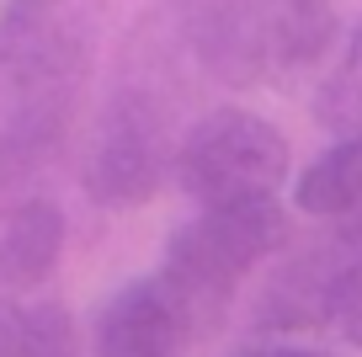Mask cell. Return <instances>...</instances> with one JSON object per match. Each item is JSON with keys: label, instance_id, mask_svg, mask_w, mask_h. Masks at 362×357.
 I'll use <instances>...</instances> for the list:
<instances>
[{"label": "cell", "instance_id": "cell-1", "mask_svg": "<svg viewBox=\"0 0 362 357\" xmlns=\"http://www.w3.org/2000/svg\"><path fill=\"white\" fill-rule=\"evenodd\" d=\"M283 240H288V208L277 198L197 208L187 224L170 230L160 283L181 299L187 320H197V310L214 314L229 299V288L250 267H261Z\"/></svg>", "mask_w": 362, "mask_h": 357}, {"label": "cell", "instance_id": "cell-2", "mask_svg": "<svg viewBox=\"0 0 362 357\" xmlns=\"http://www.w3.org/2000/svg\"><path fill=\"white\" fill-rule=\"evenodd\" d=\"M288 139L245 107H218L187 128L176 144V181L197 208H224V203L277 198L288 181Z\"/></svg>", "mask_w": 362, "mask_h": 357}, {"label": "cell", "instance_id": "cell-3", "mask_svg": "<svg viewBox=\"0 0 362 357\" xmlns=\"http://www.w3.org/2000/svg\"><path fill=\"white\" fill-rule=\"evenodd\" d=\"M96 0H11L0 16V75L22 96L59 101L86 69Z\"/></svg>", "mask_w": 362, "mask_h": 357}, {"label": "cell", "instance_id": "cell-4", "mask_svg": "<svg viewBox=\"0 0 362 357\" xmlns=\"http://www.w3.org/2000/svg\"><path fill=\"white\" fill-rule=\"evenodd\" d=\"M165 171H176L165 107L149 91H123L107 107L102 134H96V155L86 171L90 198L107 203V208H139L160 192Z\"/></svg>", "mask_w": 362, "mask_h": 357}, {"label": "cell", "instance_id": "cell-5", "mask_svg": "<svg viewBox=\"0 0 362 357\" xmlns=\"http://www.w3.org/2000/svg\"><path fill=\"white\" fill-rule=\"evenodd\" d=\"M181 33L197 64L224 86H256L272 69L267 0H181Z\"/></svg>", "mask_w": 362, "mask_h": 357}, {"label": "cell", "instance_id": "cell-6", "mask_svg": "<svg viewBox=\"0 0 362 357\" xmlns=\"http://www.w3.org/2000/svg\"><path fill=\"white\" fill-rule=\"evenodd\" d=\"M192 320L160 278H134L96 314V357H181Z\"/></svg>", "mask_w": 362, "mask_h": 357}, {"label": "cell", "instance_id": "cell-7", "mask_svg": "<svg viewBox=\"0 0 362 357\" xmlns=\"http://www.w3.org/2000/svg\"><path fill=\"white\" fill-rule=\"evenodd\" d=\"M64 251V213L59 203H16L0 219V283L6 288H37L59 267Z\"/></svg>", "mask_w": 362, "mask_h": 357}, {"label": "cell", "instance_id": "cell-8", "mask_svg": "<svg viewBox=\"0 0 362 357\" xmlns=\"http://www.w3.org/2000/svg\"><path fill=\"white\" fill-rule=\"evenodd\" d=\"M293 203L315 219H346L362 213V139H336L315 155L293 181Z\"/></svg>", "mask_w": 362, "mask_h": 357}, {"label": "cell", "instance_id": "cell-9", "mask_svg": "<svg viewBox=\"0 0 362 357\" xmlns=\"http://www.w3.org/2000/svg\"><path fill=\"white\" fill-rule=\"evenodd\" d=\"M267 27H272V64L277 69H309L336 43L330 0H267Z\"/></svg>", "mask_w": 362, "mask_h": 357}, {"label": "cell", "instance_id": "cell-10", "mask_svg": "<svg viewBox=\"0 0 362 357\" xmlns=\"http://www.w3.org/2000/svg\"><path fill=\"white\" fill-rule=\"evenodd\" d=\"M0 357H75V320L64 304H16L0 314Z\"/></svg>", "mask_w": 362, "mask_h": 357}, {"label": "cell", "instance_id": "cell-11", "mask_svg": "<svg viewBox=\"0 0 362 357\" xmlns=\"http://www.w3.org/2000/svg\"><path fill=\"white\" fill-rule=\"evenodd\" d=\"M315 123L330 128L336 139H362V22L351 27L346 54L315 91Z\"/></svg>", "mask_w": 362, "mask_h": 357}, {"label": "cell", "instance_id": "cell-12", "mask_svg": "<svg viewBox=\"0 0 362 357\" xmlns=\"http://www.w3.org/2000/svg\"><path fill=\"white\" fill-rule=\"evenodd\" d=\"M320 325L362 346V251L341 256L336 267H320Z\"/></svg>", "mask_w": 362, "mask_h": 357}, {"label": "cell", "instance_id": "cell-13", "mask_svg": "<svg viewBox=\"0 0 362 357\" xmlns=\"http://www.w3.org/2000/svg\"><path fill=\"white\" fill-rule=\"evenodd\" d=\"M235 357H336V352H320V346H298V341H261V346H245Z\"/></svg>", "mask_w": 362, "mask_h": 357}]
</instances>
